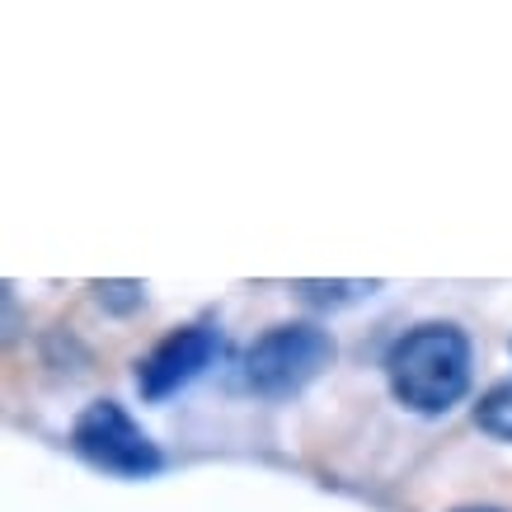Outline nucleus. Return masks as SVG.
Here are the masks:
<instances>
[{"label":"nucleus","instance_id":"nucleus-1","mask_svg":"<svg viewBox=\"0 0 512 512\" xmlns=\"http://www.w3.org/2000/svg\"><path fill=\"white\" fill-rule=\"evenodd\" d=\"M386 376L395 400L419 414H447L470 390V339L456 325L409 329L386 357Z\"/></svg>","mask_w":512,"mask_h":512},{"label":"nucleus","instance_id":"nucleus-2","mask_svg":"<svg viewBox=\"0 0 512 512\" xmlns=\"http://www.w3.org/2000/svg\"><path fill=\"white\" fill-rule=\"evenodd\" d=\"M334 362V339L315 325H278L259 334L245 353V381L268 400L296 395Z\"/></svg>","mask_w":512,"mask_h":512},{"label":"nucleus","instance_id":"nucleus-3","mask_svg":"<svg viewBox=\"0 0 512 512\" xmlns=\"http://www.w3.org/2000/svg\"><path fill=\"white\" fill-rule=\"evenodd\" d=\"M71 442H76V451L90 466L109 470V475L141 480V475H156L160 470L156 442L132 423V414H127L123 404H113V400H94L76 419V428H71Z\"/></svg>","mask_w":512,"mask_h":512},{"label":"nucleus","instance_id":"nucleus-4","mask_svg":"<svg viewBox=\"0 0 512 512\" xmlns=\"http://www.w3.org/2000/svg\"><path fill=\"white\" fill-rule=\"evenodd\" d=\"M221 353V339L217 329L207 325H188V329H174L170 339H160L151 353L141 357L137 367V390L141 400H170L174 390H184L193 376L202 372V367H212Z\"/></svg>","mask_w":512,"mask_h":512},{"label":"nucleus","instance_id":"nucleus-5","mask_svg":"<svg viewBox=\"0 0 512 512\" xmlns=\"http://www.w3.org/2000/svg\"><path fill=\"white\" fill-rule=\"evenodd\" d=\"M475 423L489 437L512 442V381H498L494 390H484V400L475 404Z\"/></svg>","mask_w":512,"mask_h":512}]
</instances>
